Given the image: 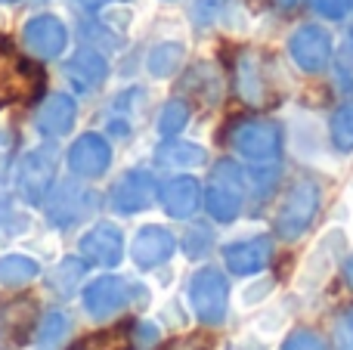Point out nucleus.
<instances>
[{
	"label": "nucleus",
	"mask_w": 353,
	"mask_h": 350,
	"mask_svg": "<svg viewBox=\"0 0 353 350\" xmlns=\"http://www.w3.org/2000/svg\"><path fill=\"white\" fill-rule=\"evenodd\" d=\"M189 304L192 313L208 326H217L226 316V304H230V285L226 276L214 267H201L189 279Z\"/></svg>",
	"instance_id": "20e7f679"
},
{
	"label": "nucleus",
	"mask_w": 353,
	"mask_h": 350,
	"mask_svg": "<svg viewBox=\"0 0 353 350\" xmlns=\"http://www.w3.org/2000/svg\"><path fill=\"white\" fill-rule=\"evenodd\" d=\"M239 93L245 103H263L267 87H263V74L254 56H242L239 59Z\"/></svg>",
	"instance_id": "5701e85b"
},
{
	"label": "nucleus",
	"mask_w": 353,
	"mask_h": 350,
	"mask_svg": "<svg viewBox=\"0 0 353 350\" xmlns=\"http://www.w3.org/2000/svg\"><path fill=\"white\" fill-rule=\"evenodd\" d=\"M68 329H72V322H68V316H65V313H50L47 320H43L37 341H41V347H43V350H53V347L68 335Z\"/></svg>",
	"instance_id": "c85d7f7f"
},
{
	"label": "nucleus",
	"mask_w": 353,
	"mask_h": 350,
	"mask_svg": "<svg viewBox=\"0 0 353 350\" xmlns=\"http://www.w3.org/2000/svg\"><path fill=\"white\" fill-rule=\"evenodd\" d=\"M174 248H176V239L165 227H143L137 233L134 245H130V254H134V260L143 270H152V267L165 264L171 258Z\"/></svg>",
	"instance_id": "4468645a"
},
{
	"label": "nucleus",
	"mask_w": 353,
	"mask_h": 350,
	"mask_svg": "<svg viewBox=\"0 0 353 350\" xmlns=\"http://www.w3.org/2000/svg\"><path fill=\"white\" fill-rule=\"evenodd\" d=\"M0 3H12V0H0Z\"/></svg>",
	"instance_id": "37998d69"
},
{
	"label": "nucleus",
	"mask_w": 353,
	"mask_h": 350,
	"mask_svg": "<svg viewBox=\"0 0 353 350\" xmlns=\"http://www.w3.org/2000/svg\"><path fill=\"white\" fill-rule=\"evenodd\" d=\"M205 158H208V152L199 143H183V140L161 143L159 152H155V161L161 167H199V165H205Z\"/></svg>",
	"instance_id": "aec40b11"
},
{
	"label": "nucleus",
	"mask_w": 353,
	"mask_h": 350,
	"mask_svg": "<svg viewBox=\"0 0 353 350\" xmlns=\"http://www.w3.org/2000/svg\"><path fill=\"white\" fill-rule=\"evenodd\" d=\"M310 6L329 22H341L344 16L353 10V0H310Z\"/></svg>",
	"instance_id": "473e14b6"
},
{
	"label": "nucleus",
	"mask_w": 353,
	"mask_h": 350,
	"mask_svg": "<svg viewBox=\"0 0 353 350\" xmlns=\"http://www.w3.org/2000/svg\"><path fill=\"white\" fill-rule=\"evenodd\" d=\"M6 214H10V211H6V205H0V223L6 220Z\"/></svg>",
	"instance_id": "ea45409f"
},
{
	"label": "nucleus",
	"mask_w": 353,
	"mask_h": 350,
	"mask_svg": "<svg viewBox=\"0 0 353 350\" xmlns=\"http://www.w3.org/2000/svg\"><path fill=\"white\" fill-rule=\"evenodd\" d=\"M81 6H99V3H105V0H78Z\"/></svg>",
	"instance_id": "4c0bfd02"
},
{
	"label": "nucleus",
	"mask_w": 353,
	"mask_h": 350,
	"mask_svg": "<svg viewBox=\"0 0 353 350\" xmlns=\"http://www.w3.org/2000/svg\"><path fill=\"white\" fill-rule=\"evenodd\" d=\"M245 202V174L236 161H220L211 174V183L205 192L208 214L217 223H232Z\"/></svg>",
	"instance_id": "7ed1b4c3"
},
{
	"label": "nucleus",
	"mask_w": 353,
	"mask_h": 350,
	"mask_svg": "<svg viewBox=\"0 0 353 350\" xmlns=\"http://www.w3.org/2000/svg\"><path fill=\"white\" fill-rule=\"evenodd\" d=\"M350 41H353V25H350Z\"/></svg>",
	"instance_id": "79ce46f5"
},
{
	"label": "nucleus",
	"mask_w": 353,
	"mask_h": 350,
	"mask_svg": "<svg viewBox=\"0 0 353 350\" xmlns=\"http://www.w3.org/2000/svg\"><path fill=\"white\" fill-rule=\"evenodd\" d=\"M155 202V180L146 171H130L112 189V205L121 214H137V211H146Z\"/></svg>",
	"instance_id": "9b49d317"
},
{
	"label": "nucleus",
	"mask_w": 353,
	"mask_h": 350,
	"mask_svg": "<svg viewBox=\"0 0 353 350\" xmlns=\"http://www.w3.org/2000/svg\"><path fill=\"white\" fill-rule=\"evenodd\" d=\"M186 124H189V105L183 103V99H171V103H165V109H161V115H159L161 136H176Z\"/></svg>",
	"instance_id": "a878e982"
},
{
	"label": "nucleus",
	"mask_w": 353,
	"mask_h": 350,
	"mask_svg": "<svg viewBox=\"0 0 353 350\" xmlns=\"http://www.w3.org/2000/svg\"><path fill=\"white\" fill-rule=\"evenodd\" d=\"M81 276H84V264L65 258L53 273H50V285H53L59 295H72V289L81 282Z\"/></svg>",
	"instance_id": "bb28decb"
},
{
	"label": "nucleus",
	"mask_w": 353,
	"mask_h": 350,
	"mask_svg": "<svg viewBox=\"0 0 353 350\" xmlns=\"http://www.w3.org/2000/svg\"><path fill=\"white\" fill-rule=\"evenodd\" d=\"M3 177H6V158L0 155V180H3Z\"/></svg>",
	"instance_id": "58836bf2"
},
{
	"label": "nucleus",
	"mask_w": 353,
	"mask_h": 350,
	"mask_svg": "<svg viewBox=\"0 0 353 350\" xmlns=\"http://www.w3.org/2000/svg\"><path fill=\"white\" fill-rule=\"evenodd\" d=\"M34 316H37V304L34 301H12L3 307L0 313V335L10 344H22L28 341L31 329H34Z\"/></svg>",
	"instance_id": "a211bd4d"
},
{
	"label": "nucleus",
	"mask_w": 353,
	"mask_h": 350,
	"mask_svg": "<svg viewBox=\"0 0 353 350\" xmlns=\"http://www.w3.org/2000/svg\"><path fill=\"white\" fill-rule=\"evenodd\" d=\"M161 205H165V211L176 220H186V217H192L195 211H199L201 205V186L195 177H174L165 183V189H161Z\"/></svg>",
	"instance_id": "dca6fc26"
},
{
	"label": "nucleus",
	"mask_w": 353,
	"mask_h": 350,
	"mask_svg": "<svg viewBox=\"0 0 353 350\" xmlns=\"http://www.w3.org/2000/svg\"><path fill=\"white\" fill-rule=\"evenodd\" d=\"M211 242H214V236H211V229H208V227L189 229V236H186V254H189V258H205V254L211 251Z\"/></svg>",
	"instance_id": "2f4dec72"
},
{
	"label": "nucleus",
	"mask_w": 353,
	"mask_h": 350,
	"mask_svg": "<svg viewBox=\"0 0 353 350\" xmlns=\"http://www.w3.org/2000/svg\"><path fill=\"white\" fill-rule=\"evenodd\" d=\"M273 289H276L273 276H257V279H251V282L245 285L242 291H239V304H242V310H251V307H257V304L270 301V298H273Z\"/></svg>",
	"instance_id": "cd10ccee"
},
{
	"label": "nucleus",
	"mask_w": 353,
	"mask_h": 350,
	"mask_svg": "<svg viewBox=\"0 0 353 350\" xmlns=\"http://www.w3.org/2000/svg\"><path fill=\"white\" fill-rule=\"evenodd\" d=\"M285 322H288L285 310H282V307H276V310H270V313L257 316V322H254V332H261L263 338H273V335H279L282 329H285Z\"/></svg>",
	"instance_id": "7c9ffc66"
},
{
	"label": "nucleus",
	"mask_w": 353,
	"mask_h": 350,
	"mask_svg": "<svg viewBox=\"0 0 353 350\" xmlns=\"http://www.w3.org/2000/svg\"><path fill=\"white\" fill-rule=\"evenodd\" d=\"M37 273H41L37 260L25 258V254H6V258H0V282L3 285H25L31 279H37Z\"/></svg>",
	"instance_id": "393cba45"
},
{
	"label": "nucleus",
	"mask_w": 353,
	"mask_h": 350,
	"mask_svg": "<svg viewBox=\"0 0 353 350\" xmlns=\"http://www.w3.org/2000/svg\"><path fill=\"white\" fill-rule=\"evenodd\" d=\"M105 74H109V65H105V59L97 50H78V53L65 62V78L78 93L97 90L105 81Z\"/></svg>",
	"instance_id": "2eb2a0df"
},
{
	"label": "nucleus",
	"mask_w": 353,
	"mask_h": 350,
	"mask_svg": "<svg viewBox=\"0 0 353 350\" xmlns=\"http://www.w3.org/2000/svg\"><path fill=\"white\" fill-rule=\"evenodd\" d=\"M319 205H323V189L313 177H301L292 183V189L285 192L279 211H276V233L285 242H298L301 236L310 229V223L316 220Z\"/></svg>",
	"instance_id": "f257e3e1"
},
{
	"label": "nucleus",
	"mask_w": 353,
	"mask_h": 350,
	"mask_svg": "<svg viewBox=\"0 0 353 350\" xmlns=\"http://www.w3.org/2000/svg\"><path fill=\"white\" fill-rule=\"evenodd\" d=\"M347 282H350V289H353V258L347 260Z\"/></svg>",
	"instance_id": "e433bc0d"
},
{
	"label": "nucleus",
	"mask_w": 353,
	"mask_h": 350,
	"mask_svg": "<svg viewBox=\"0 0 353 350\" xmlns=\"http://www.w3.org/2000/svg\"><path fill=\"white\" fill-rule=\"evenodd\" d=\"M25 43H28V50H34L37 56L53 59V56H59L62 50H65L68 31L56 16H34L25 25Z\"/></svg>",
	"instance_id": "ddd939ff"
},
{
	"label": "nucleus",
	"mask_w": 353,
	"mask_h": 350,
	"mask_svg": "<svg viewBox=\"0 0 353 350\" xmlns=\"http://www.w3.org/2000/svg\"><path fill=\"white\" fill-rule=\"evenodd\" d=\"M223 3L226 0H195V6H192V16L199 19V22H214L217 19V12L223 10Z\"/></svg>",
	"instance_id": "f704fd0d"
},
{
	"label": "nucleus",
	"mask_w": 353,
	"mask_h": 350,
	"mask_svg": "<svg viewBox=\"0 0 353 350\" xmlns=\"http://www.w3.org/2000/svg\"><path fill=\"white\" fill-rule=\"evenodd\" d=\"M288 56L292 62L307 74H319L323 68H329L332 56H335V41L332 31L325 25L307 22L288 37Z\"/></svg>",
	"instance_id": "423d86ee"
},
{
	"label": "nucleus",
	"mask_w": 353,
	"mask_h": 350,
	"mask_svg": "<svg viewBox=\"0 0 353 350\" xmlns=\"http://www.w3.org/2000/svg\"><path fill=\"white\" fill-rule=\"evenodd\" d=\"M87 208H90V196H87L84 189H72V186H65L62 192H56V198L47 205L50 220L59 223V227H68V223L81 220Z\"/></svg>",
	"instance_id": "6ab92c4d"
},
{
	"label": "nucleus",
	"mask_w": 353,
	"mask_h": 350,
	"mask_svg": "<svg viewBox=\"0 0 353 350\" xmlns=\"http://www.w3.org/2000/svg\"><path fill=\"white\" fill-rule=\"evenodd\" d=\"M74 115H78L74 99L65 96V93H53V96H47V103L41 105V112H37V127L47 136H62L72 130Z\"/></svg>",
	"instance_id": "f3484780"
},
{
	"label": "nucleus",
	"mask_w": 353,
	"mask_h": 350,
	"mask_svg": "<svg viewBox=\"0 0 353 350\" xmlns=\"http://www.w3.org/2000/svg\"><path fill=\"white\" fill-rule=\"evenodd\" d=\"M112 165V146L99 134H84L68 149V167L78 177H99Z\"/></svg>",
	"instance_id": "6e6552de"
},
{
	"label": "nucleus",
	"mask_w": 353,
	"mask_h": 350,
	"mask_svg": "<svg viewBox=\"0 0 353 350\" xmlns=\"http://www.w3.org/2000/svg\"><path fill=\"white\" fill-rule=\"evenodd\" d=\"M81 254L97 267H118L124 258V236L112 223H97L81 239Z\"/></svg>",
	"instance_id": "1a4fd4ad"
},
{
	"label": "nucleus",
	"mask_w": 353,
	"mask_h": 350,
	"mask_svg": "<svg viewBox=\"0 0 353 350\" xmlns=\"http://www.w3.org/2000/svg\"><path fill=\"white\" fill-rule=\"evenodd\" d=\"M270 258H273V245H270L267 236L242 239L223 248V260L230 267V273H236V276H254L270 264Z\"/></svg>",
	"instance_id": "9d476101"
},
{
	"label": "nucleus",
	"mask_w": 353,
	"mask_h": 350,
	"mask_svg": "<svg viewBox=\"0 0 353 350\" xmlns=\"http://www.w3.org/2000/svg\"><path fill=\"white\" fill-rule=\"evenodd\" d=\"M230 146L248 161H273L282 152V127L267 118L239 121L230 130Z\"/></svg>",
	"instance_id": "39448f33"
},
{
	"label": "nucleus",
	"mask_w": 353,
	"mask_h": 350,
	"mask_svg": "<svg viewBox=\"0 0 353 350\" xmlns=\"http://www.w3.org/2000/svg\"><path fill=\"white\" fill-rule=\"evenodd\" d=\"M335 350H353V310L338 320L335 326Z\"/></svg>",
	"instance_id": "72a5a7b5"
},
{
	"label": "nucleus",
	"mask_w": 353,
	"mask_h": 350,
	"mask_svg": "<svg viewBox=\"0 0 353 350\" xmlns=\"http://www.w3.org/2000/svg\"><path fill=\"white\" fill-rule=\"evenodd\" d=\"M25 72H28V65L19 62L16 56L0 43V105L16 99L19 93H25Z\"/></svg>",
	"instance_id": "412c9836"
},
{
	"label": "nucleus",
	"mask_w": 353,
	"mask_h": 350,
	"mask_svg": "<svg viewBox=\"0 0 353 350\" xmlns=\"http://www.w3.org/2000/svg\"><path fill=\"white\" fill-rule=\"evenodd\" d=\"M329 143L335 152H353V99L341 103L329 118Z\"/></svg>",
	"instance_id": "4be33fe9"
},
{
	"label": "nucleus",
	"mask_w": 353,
	"mask_h": 350,
	"mask_svg": "<svg viewBox=\"0 0 353 350\" xmlns=\"http://www.w3.org/2000/svg\"><path fill=\"white\" fill-rule=\"evenodd\" d=\"M180 62H183V43L168 41V43H159V47L149 53L146 68L152 78H171L176 68H180Z\"/></svg>",
	"instance_id": "b1692460"
},
{
	"label": "nucleus",
	"mask_w": 353,
	"mask_h": 350,
	"mask_svg": "<svg viewBox=\"0 0 353 350\" xmlns=\"http://www.w3.org/2000/svg\"><path fill=\"white\" fill-rule=\"evenodd\" d=\"M165 350H211V338H205V335H186V338L171 341Z\"/></svg>",
	"instance_id": "c9c22d12"
},
{
	"label": "nucleus",
	"mask_w": 353,
	"mask_h": 350,
	"mask_svg": "<svg viewBox=\"0 0 353 350\" xmlns=\"http://www.w3.org/2000/svg\"><path fill=\"white\" fill-rule=\"evenodd\" d=\"M347 229L344 227H332L325 229L323 236H319V242L307 251L304 264H301V273L298 279H294V285H298V291H304V295H310V291H319L325 282L332 279V273H335V267L344 260V254H347Z\"/></svg>",
	"instance_id": "f03ea898"
},
{
	"label": "nucleus",
	"mask_w": 353,
	"mask_h": 350,
	"mask_svg": "<svg viewBox=\"0 0 353 350\" xmlns=\"http://www.w3.org/2000/svg\"><path fill=\"white\" fill-rule=\"evenodd\" d=\"M84 307L90 316L103 320V316H112L128 304V282L118 276H99L93 279L90 285L84 289Z\"/></svg>",
	"instance_id": "f8f14e48"
},
{
	"label": "nucleus",
	"mask_w": 353,
	"mask_h": 350,
	"mask_svg": "<svg viewBox=\"0 0 353 350\" xmlns=\"http://www.w3.org/2000/svg\"><path fill=\"white\" fill-rule=\"evenodd\" d=\"M279 350H329V344H325V338L316 329H294V332L282 341Z\"/></svg>",
	"instance_id": "c756f323"
},
{
	"label": "nucleus",
	"mask_w": 353,
	"mask_h": 350,
	"mask_svg": "<svg viewBox=\"0 0 353 350\" xmlns=\"http://www.w3.org/2000/svg\"><path fill=\"white\" fill-rule=\"evenodd\" d=\"M53 174H56V155L53 149H34L22 158L19 165V189L28 202H41L47 196L50 183H53Z\"/></svg>",
	"instance_id": "0eeeda50"
},
{
	"label": "nucleus",
	"mask_w": 353,
	"mask_h": 350,
	"mask_svg": "<svg viewBox=\"0 0 353 350\" xmlns=\"http://www.w3.org/2000/svg\"><path fill=\"white\" fill-rule=\"evenodd\" d=\"M298 0H279V6H294Z\"/></svg>",
	"instance_id": "a19ab883"
}]
</instances>
